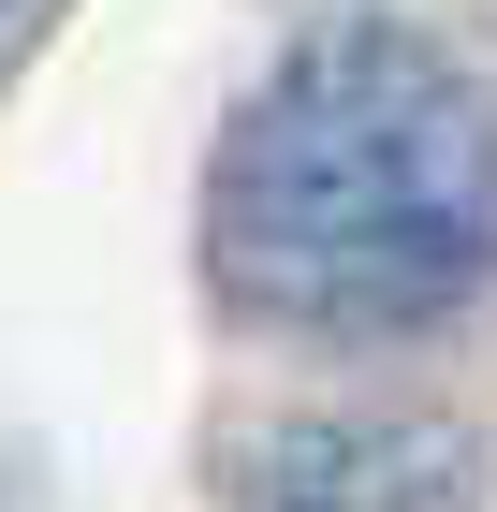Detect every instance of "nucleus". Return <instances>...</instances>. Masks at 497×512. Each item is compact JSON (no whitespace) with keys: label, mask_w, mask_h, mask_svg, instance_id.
I'll list each match as a JSON object with an SVG mask.
<instances>
[{"label":"nucleus","mask_w":497,"mask_h":512,"mask_svg":"<svg viewBox=\"0 0 497 512\" xmlns=\"http://www.w3.org/2000/svg\"><path fill=\"white\" fill-rule=\"evenodd\" d=\"M205 278L264 337H424L497 293V88L410 15L264 59L205 147Z\"/></svg>","instance_id":"1"},{"label":"nucleus","mask_w":497,"mask_h":512,"mask_svg":"<svg viewBox=\"0 0 497 512\" xmlns=\"http://www.w3.org/2000/svg\"><path fill=\"white\" fill-rule=\"evenodd\" d=\"M234 512H483V469L439 425L322 410V425H278L234 454Z\"/></svg>","instance_id":"2"},{"label":"nucleus","mask_w":497,"mask_h":512,"mask_svg":"<svg viewBox=\"0 0 497 512\" xmlns=\"http://www.w3.org/2000/svg\"><path fill=\"white\" fill-rule=\"evenodd\" d=\"M0 30H15V0H0Z\"/></svg>","instance_id":"3"}]
</instances>
